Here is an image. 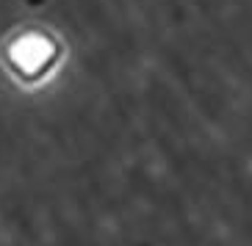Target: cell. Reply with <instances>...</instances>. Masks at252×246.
<instances>
[{
    "mask_svg": "<svg viewBox=\"0 0 252 246\" xmlns=\"http://www.w3.org/2000/svg\"><path fill=\"white\" fill-rule=\"evenodd\" d=\"M64 45L47 28H23L3 45V67L17 83L36 86L61 64Z\"/></svg>",
    "mask_w": 252,
    "mask_h": 246,
    "instance_id": "1",
    "label": "cell"
}]
</instances>
